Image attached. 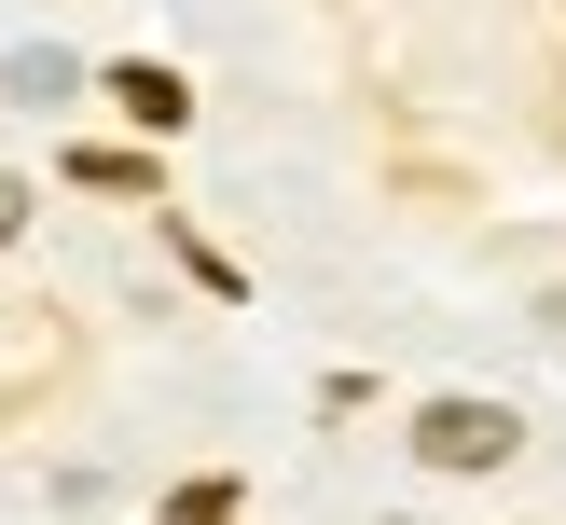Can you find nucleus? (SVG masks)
Returning a JSON list of instances; mask_svg holds the SVG:
<instances>
[{
    "label": "nucleus",
    "mask_w": 566,
    "mask_h": 525,
    "mask_svg": "<svg viewBox=\"0 0 566 525\" xmlns=\"http://www.w3.org/2000/svg\"><path fill=\"white\" fill-rule=\"evenodd\" d=\"M415 456H429V470H497V456H512V414H497V401H429V414H415Z\"/></svg>",
    "instance_id": "1"
},
{
    "label": "nucleus",
    "mask_w": 566,
    "mask_h": 525,
    "mask_svg": "<svg viewBox=\"0 0 566 525\" xmlns=\"http://www.w3.org/2000/svg\"><path fill=\"white\" fill-rule=\"evenodd\" d=\"M111 97H125V125H153V138L193 111V97H180V70H153V55H138V70H111Z\"/></svg>",
    "instance_id": "2"
},
{
    "label": "nucleus",
    "mask_w": 566,
    "mask_h": 525,
    "mask_svg": "<svg viewBox=\"0 0 566 525\" xmlns=\"http://www.w3.org/2000/svg\"><path fill=\"white\" fill-rule=\"evenodd\" d=\"M0 83H14L28 111H55V97H70V55H14V70H0Z\"/></svg>",
    "instance_id": "3"
},
{
    "label": "nucleus",
    "mask_w": 566,
    "mask_h": 525,
    "mask_svg": "<svg viewBox=\"0 0 566 525\" xmlns=\"http://www.w3.org/2000/svg\"><path fill=\"white\" fill-rule=\"evenodd\" d=\"M180 525H235V484H193V497H180Z\"/></svg>",
    "instance_id": "4"
},
{
    "label": "nucleus",
    "mask_w": 566,
    "mask_h": 525,
    "mask_svg": "<svg viewBox=\"0 0 566 525\" xmlns=\"http://www.w3.org/2000/svg\"><path fill=\"white\" fill-rule=\"evenodd\" d=\"M14 221H28V180H0V235H14Z\"/></svg>",
    "instance_id": "5"
}]
</instances>
